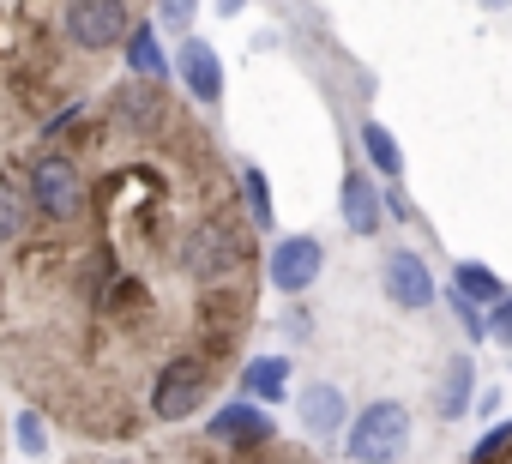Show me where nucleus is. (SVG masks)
<instances>
[{"label": "nucleus", "instance_id": "1", "mask_svg": "<svg viewBox=\"0 0 512 464\" xmlns=\"http://www.w3.org/2000/svg\"><path fill=\"white\" fill-rule=\"evenodd\" d=\"M55 139L79 151L85 199L0 248V380L43 422L127 446L151 434L157 368H241L260 320V229L235 187L241 163L169 85L109 79Z\"/></svg>", "mask_w": 512, "mask_h": 464}, {"label": "nucleus", "instance_id": "2", "mask_svg": "<svg viewBox=\"0 0 512 464\" xmlns=\"http://www.w3.org/2000/svg\"><path fill=\"white\" fill-rule=\"evenodd\" d=\"M404 452H410V410L398 398H374L350 416V428H344L350 464H398Z\"/></svg>", "mask_w": 512, "mask_h": 464}, {"label": "nucleus", "instance_id": "3", "mask_svg": "<svg viewBox=\"0 0 512 464\" xmlns=\"http://www.w3.org/2000/svg\"><path fill=\"white\" fill-rule=\"evenodd\" d=\"M380 290H386V302L404 308V314H428V308L440 302V284H434V272H428V260H422L416 248H392V254L380 260Z\"/></svg>", "mask_w": 512, "mask_h": 464}, {"label": "nucleus", "instance_id": "4", "mask_svg": "<svg viewBox=\"0 0 512 464\" xmlns=\"http://www.w3.org/2000/svg\"><path fill=\"white\" fill-rule=\"evenodd\" d=\"M326 272V248L320 236H278V248L266 254V284L284 296H308Z\"/></svg>", "mask_w": 512, "mask_h": 464}, {"label": "nucleus", "instance_id": "5", "mask_svg": "<svg viewBox=\"0 0 512 464\" xmlns=\"http://www.w3.org/2000/svg\"><path fill=\"white\" fill-rule=\"evenodd\" d=\"M169 67H175V85L187 91L193 109H217V103H223V61H217V49H211L205 37L187 31V37L175 43V61H169Z\"/></svg>", "mask_w": 512, "mask_h": 464}, {"label": "nucleus", "instance_id": "6", "mask_svg": "<svg viewBox=\"0 0 512 464\" xmlns=\"http://www.w3.org/2000/svg\"><path fill=\"white\" fill-rule=\"evenodd\" d=\"M205 440H217V446H266V440H278V422H272V410L266 404H253V398H229V404H217L211 410V422L199 428Z\"/></svg>", "mask_w": 512, "mask_h": 464}, {"label": "nucleus", "instance_id": "7", "mask_svg": "<svg viewBox=\"0 0 512 464\" xmlns=\"http://www.w3.org/2000/svg\"><path fill=\"white\" fill-rule=\"evenodd\" d=\"M296 422L308 440H344L350 428V404H344V386L338 380H308L296 392Z\"/></svg>", "mask_w": 512, "mask_h": 464}, {"label": "nucleus", "instance_id": "8", "mask_svg": "<svg viewBox=\"0 0 512 464\" xmlns=\"http://www.w3.org/2000/svg\"><path fill=\"white\" fill-rule=\"evenodd\" d=\"M296 362L290 356H241V368H235V386H241V398H253V404H284L296 386Z\"/></svg>", "mask_w": 512, "mask_h": 464}, {"label": "nucleus", "instance_id": "9", "mask_svg": "<svg viewBox=\"0 0 512 464\" xmlns=\"http://www.w3.org/2000/svg\"><path fill=\"white\" fill-rule=\"evenodd\" d=\"M338 211H344V229L350 236H380V223H386V211H380V187H374V175L368 169H344V181H338Z\"/></svg>", "mask_w": 512, "mask_h": 464}, {"label": "nucleus", "instance_id": "10", "mask_svg": "<svg viewBox=\"0 0 512 464\" xmlns=\"http://www.w3.org/2000/svg\"><path fill=\"white\" fill-rule=\"evenodd\" d=\"M121 67H127V79H145V85H169V79H175L169 49H163V37H157L151 19H139V25L127 31V43H121Z\"/></svg>", "mask_w": 512, "mask_h": 464}, {"label": "nucleus", "instance_id": "11", "mask_svg": "<svg viewBox=\"0 0 512 464\" xmlns=\"http://www.w3.org/2000/svg\"><path fill=\"white\" fill-rule=\"evenodd\" d=\"M470 398H476V362H470L464 350L440 356V374H434V416H440V422H458V416L470 410Z\"/></svg>", "mask_w": 512, "mask_h": 464}, {"label": "nucleus", "instance_id": "12", "mask_svg": "<svg viewBox=\"0 0 512 464\" xmlns=\"http://www.w3.org/2000/svg\"><path fill=\"white\" fill-rule=\"evenodd\" d=\"M452 296H464L470 308H494L506 296V278L488 266V260H458L452 266Z\"/></svg>", "mask_w": 512, "mask_h": 464}, {"label": "nucleus", "instance_id": "13", "mask_svg": "<svg viewBox=\"0 0 512 464\" xmlns=\"http://www.w3.org/2000/svg\"><path fill=\"white\" fill-rule=\"evenodd\" d=\"M235 187H241V205H247L253 229H260V236H272V229H278V211H272V181H266V169H260V163H241V169H235Z\"/></svg>", "mask_w": 512, "mask_h": 464}, {"label": "nucleus", "instance_id": "14", "mask_svg": "<svg viewBox=\"0 0 512 464\" xmlns=\"http://www.w3.org/2000/svg\"><path fill=\"white\" fill-rule=\"evenodd\" d=\"M362 151H368L374 175H386V181H398V175H404V145L392 139V127H386V121H362Z\"/></svg>", "mask_w": 512, "mask_h": 464}, {"label": "nucleus", "instance_id": "15", "mask_svg": "<svg viewBox=\"0 0 512 464\" xmlns=\"http://www.w3.org/2000/svg\"><path fill=\"white\" fill-rule=\"evenodd\" d=\"M31 223V205H25V187H19V169L0 163V248H7L19 229Z\"/></svg>", "mask_w": 512, "mask_h": 464}, {"label": "nucleus", "instance_id": "16", "mask_svg": "<svg viewBox=\"0 0 512 464\" xmlns=\"http://www.w3.org/2000/svg\"><path fill=\"white\" fill-rule=\"evenodd\" d=\"M13 446L25 452V458H49V422L25 404L19 416H13Z\"/></svg>", "mask_w": 512, "mask_h": 464}, {"label": "nucleus", "instance_id": "17", "mask_svg": "<svg viewBox=\"0 0 512 464\" xmlns=\"http://www.w3.org/2000/svg\"><path fill=\"white\" fill-rule=\"evenodd\" d=\"M193 13H199V0H157V19H151V25L187 37V31H193Z\"/></svg>", "mask_w": 512, "mask_h": 464}, {"label": "nucleus", "instance_id": "18", "mask_svg": "<svg viewBox=\"0 0 512 464\" xmlns=\"http://www.w3.org/2000/svg\"><path fill=\"white\" fill-rule=\"evenodd\" d=\"M506 446H512V416H506V422H494V428H488V434L470 446V458H464V464H494Z\"/></svg>", "mask_w": 512, "mask_h": 464}, {"label": "nucleus", "instance_id": "19", "mask_svg": "<svg viewBox=\"0 0 512 464\" xmlns=\"http://www.w3.org/2000/svg\"><path fill=\"white\" fill-rule=\"evenodd\" d=\"M482 332H488L500 350H512V290H506L494 308H482Z\"/></svg>", "mask_w": 512, "mask_h": 464}, {"label": "nucleus", "instance_id": "20", "mask_svg": "<svg viewBox=\"0 0 512 464\" xmlns=\"http://www.w3.org/2000/svg\"><path fill=\"white\" fill-rule=\"evenodd\" d=\"M446 302H452V314H458L464 338H470V344H488V332H482V308H470V302H464V296H452V290H446Z\"/></svg>", "mask_w": 512, "mask_h": 464}, {"label": "nucleus", "instance_id": "21", "mask_svg": "<svg viewBox=\"0 0 512 464\" xmlns=\"http://www.w3.org/2000/svg\"><path fill=\"white\" fill-rule=\"evenodd\" d=\"M241 7H247V0H217V13H223V19H235Z\"/></svg>", "mask_w": 512, "mask_h": 464}, {"label": "nucleus", "instance_id": "22", "mask_svg": "<svg viewBox=\"0 0 512 464\" xmlns=\"http://www.w3.org/2000/svg\"><path fill=\"white\" fill-rule=\"evenodd\" d=\"M482 7H488V13H506V7H512V0H482Z\"/></svg>", "mask_w": 512, "mask_h": 464}, {"label": "nucleus", "instance_id": "23", "mask_svg": "<svg viewBox=\"0 0 512 464\" xmlns=\"http://www.w3.org/2000/svg\"><path fill=\"white\" fill-rule=\"evenodd\" d=\"M0 446H7V422H0Z\"/></svg>", "mask_w": 512, "mask_h": 464}]
</instances>
